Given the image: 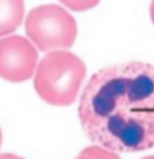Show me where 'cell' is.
Returning <instances> with one entry per match:
<instances>
[{
  "instance_id": "6da1fadb",
  "label": "cell",
  "mask_w": 154,
  "mask_h": 159,
  "mask_svg": "<svg viewBox=\"0 0 154 159\" xmlns=\"http://www.w3.org/2000/svg\"><path fill=\"white\" fill-rule=\"evenodd\" d=\"M85 134L114 152L154 146V65L126 62L103 67L89 78L78 104Z\"/></svg>"
},
{
  "instance_id": "7a4b0ae2",
  "label": "cell",
  "mask_w": 154,
  "mask_h": 159,
  "mask_svg": "<svg viewBox=\"0 0 154 159\" xmlns=\"http://www.w3.org/2000/svg\"><path fill=\"white\" fill-rule=\"evenodd\" d=\"M85 65L68 51H50L38 63L34 88L38 96L50 105L66 107L76 101L85 78Z\"/></svg>"
},
{
  "instance_id": "3957f363",
  "label": "cell",
  "mask_w": 154,
  "mask_h": 159,
  "mask_svg": "<svg viewBox=\"0 0 154 159\" xmlns=\"http://www.w3.org/2000/svg\"><path fill=\"white\" fill-rule=\"evenodd\" d=\"M26 34L41 51H57L73 46L77 37L74 18L62 7L39 6L26 19Z\"/></svg>"
},
{
  "instance_id": "277c9868",
  "label": "cell",
  "mask_w": 154,
  "mask_h": 159,
  "mask_svg": "<svg viewBox=\"0 0 154 159\" xmlns=\"http://www.w3.org/2000/svg\"><path fill=\"white\" fill-rule=\"evenodd\" d=\"M38 65V51L26 38L12 35L0 39V77L23 82L33 77Z\"/></svg>"
},
{
  "instance_id": "5b68a950",
  "label": "cell",
  "mask_w": 154,
  "mask_h": 159,
  "mask_svg": "<svg viewBox=\"0 0 154 159\" xmlns=\"http://www.w3.org/2000/svg\"><path fill=\"white\" fill-rule=\"evenodd\" d=\"M25 15V0H0V37L21 26Z\"/></svg>"
},
{
  "instance_id": "8992f818",
  "label": "cell",
  "mask_w": 154,
  "mask_h": 159,
  "mask_svg": "<svg viewBox=\"0 0 154 159\" xmlns=\"http://www.w3.org/2000/svg\"><path fill=\"white\" fill-rule=\"evenodd\" d=\"M80 157L91 158V159H120V157L116 152L100 146L86 147V148H84L80 152Z\"/></svg>"
},
{
  "instance_id": "52a82bcc",
  "label": "cell",
  "mask_w": 154,
  "mask_h": 159,
  "mask_svg": "<svg viewBox=\"0 0 154 159\" xmlns=\"http://www.w3.org/2000/svg\"><path fill=\"white\" fill-rule=\"evenodd\" d=\"M64 6L73 11H86L99 4L100 0H60Z\"/></svg>"
},
{
  "instance_id": "ba28073f",
  "label": "cell",
  "mask_w": 154,
  "mask_h": 159,
  "mask_svg": "<svg viewBox=\"0 0 154 159\" xmlns=\"http://www.w3.org/2000/svg\"><path fill=\"white\" fill-rule=\"evenodd\" d=\"M0 159H25V158L18 157L15 154H0Z\"/></svg>"
},
{
  "instance_id": "9c48e42d",
  "label": "cell",
  "mask_w": 154,
  "mask_h": 159,
  "mask_svg": "<svg viewBox=\"0 0 154 159\" xmlns=\"http://www.w3.org/2000/svg\"><path fill=\"white\" fill-rule=\"evenodd\" d=\"M150 18H152V22L154 25V0H152V4H150Z\"/></svg>"
},
{
  "instance_id": "30bf717a",
  "label": "cell",
  "mask_w": 154,
  "mask_h": 159,
  "mask_svg": "<svg viewBox=\"0 0 154 159\" xmlns=\"http://www.w3.org/2000/svg\"><path fill=\"white\" fill-rule=\"evenodd\" d=\"M2 142H3V135H2V129H0V147H2Z\"/></svg>"
},
{
  "instance_id": "8fae6325",
  "label": "cell",
  "mask_w": 154,
  "mask_h": 159,
  "mask_svg": "<svg viewBox=\"0 0 154 159\" xmlns=\"http://www.w3.org/2000/svg\"><path fill=\"white\" fill-rule=\"evenodd\" d=\"M142 159H154V155H150V157H145V158H142Z\"/></svg>"
},
{
  "instance_id": "7c38bea8",
  "label": "cell",
  "mask_w": 154,
  "mask_h": 159,
  "mask_svg": "<svg viewBox=\"0 0 154 159\" xmlns=\"http://www.w3.org/2000/svg\"><path fill=\"white\" fill-rule=\"evenodd\" d=\"M77 159H91V158H84V157H78Z\"/></svg>"
}]
</instances>
